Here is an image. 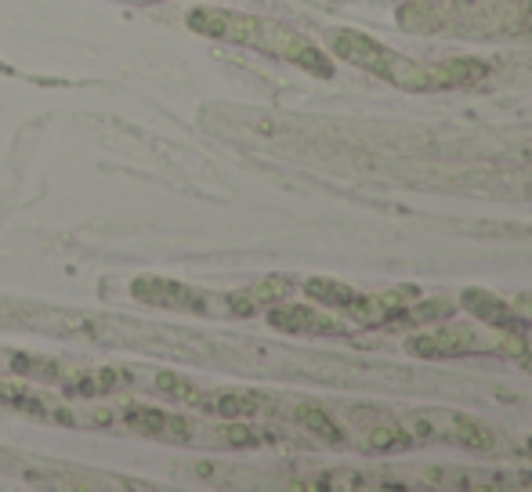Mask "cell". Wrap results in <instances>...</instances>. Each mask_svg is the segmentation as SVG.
Segmentation results:
<instances>
[{
    "mask_svg": "<svg viewBox=\"0 0 532 492\" xmlns=\"http://www.w3.org/2000/svg\"><path fill=\"white\" fill-rule=\"evenodd\" d=\"M442 29L467 37L532 33V0H438Z\"/></svg>",
    "mask_w": 532,
    "mask_h": 492,
    "instance_id": "cell-1",
    "label": "cell"
},
{
    "mask_svg": "<svg viewBox=\"0 0 532 492\" xmlns=\"http://www.w3.org/2000/svg\"><path fill=\"white\" fill-rule=\"evenodd\" d=\"M254 48L272 51V55L286 58V62H294V66H301L304 73L323 76V80H330V76H333V62L323 55V51L315 48V44H308L301 33H294V29H286V26H276V22L261 19V33H257Z\"/></svg>",
    "mask_w": 532,
    "mask_h": 492,
    "instance_id": "cell-2",
    "label": "cell"
},
{
    "mask_svg": "<svg viewBox=\"0 0 532 492\" xmlns=\"http://www.w3.org/2000/svg\"><path fill=\"white\" fill-rule=\"evenodd\" d=\"M330 51L341 62H352V66L366 69V73L380 76V80H391V69H395V51L384 48L380 40L366 37V33H359V29H333L330 37Z\"/></svg>",
    "mask_w": 532,
    "mask_h": 492,
    "instance_id": "cell-3",
    "label": "cell"
},
{
    "mask_svg": "<svg viewBox=\"0 0 532 492\" xmlns=\"http://www.w3.org/2000/svg\"><path fill=\"white\" fill-rule=\"evenodd\" d=\"M84 315H66L44 304L8 301L0 297V330H44V333H80Z\"/></svg>",
    "mask_w": 532,
    "mask_h": 492,
    "instance_id": "cell-4",
    "label": "cell"
},
{
    "mask_svg": "<svg viewBox=\"0 0 532 492\" xmlns=\"http://www.w3.org/2000/svg\"><path fill=\"white\" fill-rule=\"evenodd\" d=\"M134 297L145 304H156V308H178V312H192V315H214V312H225L218 308V297H207L200 290H192V286H181L174 279H138L131 286Z\"/></svg>",
    "mask_w": 532,
    "mask_h": 492,
    "instance_id": "cell-5",
    "label": "cell"
},
{
    "mask_svg": "<svg viewBox=\"0 0 532 492\" xmlns=\"http://www.w3.org/2000/svg\"><path fill=\"white\" fill-rule=\"evenodd\" d=\"M482 348V337H478L471 326H453V330H428L409 337L406 351L417 355V359H453V355H464V351Z\"/></svg>",
    "mask_w": 532,
    "mask_h": 492,
    "instance_id": "cell-6",
    "label": "cell"
},
{
    "mask_svg": "<svg viewBox=\"0 0 532 492\" xmlns=\"http://www.w3.org/2000/svg\"><path fill=\"white\" fill-rule=\"evenodd\" d=\"M120 424L138 431V435L163 438V442H178V445H185L192 438V424L185 417H174V413H163V409H149V406L124 409Z\"/></svg>",
    "mask_w": 532,
    "mask_h": 492,
    "instance_id": "cell-7",
    "label": "cell"
},
{
    "mask_svg": "<svg viewBox=\"0 0 532 492\" xmlns=\"http://www.w3.org/2000/svg\"><path fill=\"white\" fill-rule=\"evenodd\" d=\"M268 326L279 333H294V337H304V333H337L341 326L330 319V315L315 312L308 304H276L268 312Z\"/></svg>",
    "mask_w": 532,
    "mask_h": 492,
    "instance_id": "cell-8",
    "label": "cell"
},
{
    "mask_svg": "<svg viewBox=\"0 0 532 492\" xmlns=\"http://www.w3.org/2000/svg\"><path fill=\"white\" fill-rule=\"evenodd\" d=\"M290 290H294V283H290V279H279V275H272V279H265V283L247 286V290H239V294H228L225 297V312L228 315H254V312H261V308H268V304L286 301V297H290Z\"/></svg>",
    "mask_w": 532,
    "mask_h": 492,
    "instance_id": "cell-9",
    "label": "cell"
},
{
    "mask_svg": "<svg viewBox=\"0 0 532 492\" xmlns=\"http://www.w3.org/2000/svg\"><path fill=\"white\" fill-rule=\"evenodd\" d=\"M489 73L482 58H446V62H428L431 91H449V87H471Z\"/></svg>",
    "mask_w": 532,
    "mask_h": 492,
    "instance_id": "cell-10",
    "label": "cell"
},
{
    "mask_svg": "<svg viewBox=\"0 0 532 492\" xmlns=\"http://www.w3.org/2000/svg\"><path fill=\"white\" fill-rule=\"evenodd\" d=\"M214 417H225V420H254V417H265L268 409H272V398L257 395V391H225V395H207V406Z\"/></svg>",
    "mask_w": 532,
    "mask_h": 492,
    "instance_id": "cell-11",
    "label": "cell"
},
{
    "mask_svg": "<svg viewBox=\"0 0 532 492\" xmlns=\"http://www.w3.org/2000/svg\"><path fill=\"white\" fill-rule=\"evenodd\" d=\"M460 301H464L467 312L478 315V319L489 322V326H496V330H525L522 319L511 312V304L500 301V297L489 294V290H478V286H471V290H464V294H460Z\"/></svg>",
    "mask_w": 532,
    "mask_h": 492,
    "instance_id": "cell-12",
    "label": "cell"
},
{
    "mask_svg": "<svg viewBox=\"0 0 532 492\" xmlns=\"http://www.w3.org/2000/svg\"><path fill=\"white\" fill-rule=\"evenodd\" d=\"M344 312L359 319L362 326H380V322H391L402 315V294H373V297H359L344 308Z\"/></svg>",
    "mask_w": 532,
    "mask_h": 492,
    "instance_id": "cell-13",
    "label": "cell"
},
{
    "mask_svg": "<svg viewBox=\"0 0 532 492\" xmlns=\"http://www.w3.org/2000/svg\"><path fill=\"white\" fill-rule=\"evenodd\" d=\"M152 391L171 398V402H181V406H200V409L207 406V391H200L189 377L171 373V369H156L152 373Z\"/></svg>",
    "mask_w": 532,
    "mask_h": 492,
    "instance_id": "cell-14",
    "label": "cell"
},
{
    "mask_svg": "<svg viewBox=\"0 0 532 492\" xmlns=\"http://www.w3.org/2000/svg\"><path fill=\"white\" fill-rule=\"evenodd\" d=\"M8 366L22 377H33V380H44V384H62L66 377V362L48 359V355H26V351H11L8 355Z\"/></svg>",
    "mask_w": 532,
    "mask_h": 492,
    "instance_id": "cell-15",
    "label": "cell"
},
{
    "mask_svg": "<svg viewBox=\"0 0 532 492\" xmlns=\"http://www.w3.org/2000/svg\"><path fill=\"white\" fill-rule=\"evenodd\" d=\"M399 26L406 33H438L442 15H438V0H402Z\"/></svg>",
    "mask_w": 532,
    "mask_h": 492,
    "instance_id": "cell-16",
    "label": "cell"
},
{
    "mask_svg": "<svg viewBox=\"0 0 532 492\" xmlns=\"http://www.w3.org/2000/svg\"><path fill=\"white\" fill-rule=\"evenodd\" d=\"M214 438H218L221 445H228V449H261V445L272 442L268 431L254 427L250 420H228V424H218L214 427Z\"/></svg>",
    "mask_w": 532,
    "mask_h": 492,
    "instance_id": "cell-17",
    "label": "cell"
},
{
    "mask_svg": "<svg viewBox=\"0 0 532 492\" xmlns=\"http://www.w3.org/2000/svg\"><path fill=\"white\" fill-rule=\"evenodd\" d=\"M297 420H301L315 438H323V442H330V445H344V427L337 424L323 406L304 402V406H297Z\"/></svg>",
    "mask_w": 532,
    "mask_h": 492,
    "instance_id": "cell-18",
    "label": "cell"
},
{
    "mask_svg": "<svg viewBox=\"0 0 532 492\" xmlns=\"http://www.w3.org/2000/svg\"><path fill=\"white\" fill-rule=\"evenodd\" d=\"M304 294L312 297V301L326 304V308H348V304L355 301L352 286L337 283V279H308V283H304Z\"/></svg>",
    "mask_w": 532,
    "mask_h": 492,
    "instance_id": "cell-19",
    "label": "cell"
},
{
    "mask_svg": "<svg viewBox=\"0 0 532 492\" xmlns=\"http://www.w3.org/2000/svg\"><path fill=\"white\" fill-rule=\"evenodd\" d=\"M449 435H453L456 445H464V449H482V453H489L493 449V431H485L478 420L471 417H453V424H449Z\"/></svg>",
    "mask_w": 532,
    "mask_h": 492,
    "instance_id": "cell-20",
    "label": "cell"
},
{
    "mask_svg": "<svg viewBox=\"0 0 532 492\" xmlns=\"http://www.w3.org/2000/svg\"><path fill=\"white\" fill-rule=\"evenodd\" d=\"M409 445H413V435L399 424H377L370 431L373 453H399V449H409Z\"/></svg>",
    "mask_w": 532,
    "mask_h": 492,
    "instance_id": "cell-21",
    "label": "cell"
},
{
    "mask_svg": "<svg viewBox=\"0 0 532 492\" xmlns=\"http://www.w3.org/2000/svg\"><path fill=\"white\" fill-rule=\"evenodd\" d=\"M446 315H453V301H446V297H435V301L413 304V308H409V312H402L399 319L402 322H435V319H446Z\"/></svg>",
    "mask_w": 532,
    "mask_h": 492,
    "instance_id": "cell-22",
    "label": "cell"
},
{
    "mask_svg": "<svg viewBox=\"0 0 532 492\" xmlns=\"http://www.w3.org/2000/svg\"><path fill=\"white\" fill-rule=\"evenodd\" d=\"M511 312L518 315V319L532 322V290H525V294L514 297V301H511Z\"/></svg>",
    "mask_w": 532,
    "mask_h": 492,
    "instance_id": "cell-23",
    "label": "cell"
}]
</instances>
